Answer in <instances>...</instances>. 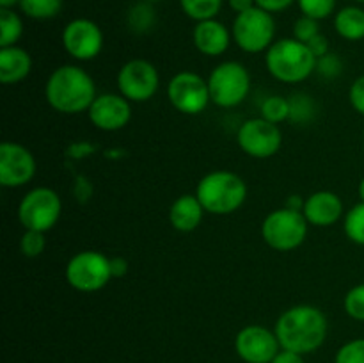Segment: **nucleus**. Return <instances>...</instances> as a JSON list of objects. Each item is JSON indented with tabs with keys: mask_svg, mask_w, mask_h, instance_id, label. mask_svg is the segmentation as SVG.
Masks as SVG:
<instances>
[{
	"mask_svg": "<svg viewBox=\"0 0 364 363\" xmlns=\"http://www.w3.org/2000/svg\"><path fill=\"white\" fill-rule=\"evenodd\" d=\"M110 270L112 278H124L128 274V260L123 256H114L110 258Z\"/></svg>",
	"mask_w": 364,
	"mask_h": 363,
	"instance_id": "38",
	"label": "nucleus"
},
{
	"mask_svg": "<svg viewBox=\"0 0 364 363\" xmlns=\"http://www.w3.org/2000/svg\"><path fill=\"white\" fill-rule=\"evenodd\" d=\"M233 36L226 28V25L213 20L198 21L192 32V41L194 46L206 57H219L230 48V43Z\"/></svg>",
	"mask_w": 364,
	"mask_h": 363,
	"instance_id": "18",
	"label": "nucleus"
},
{
	"mask_svg": "<svg viewBox=\"0 0 364 363\" xmlns=\"http://www.w3.org/2000/svg\"><path fill=\"white\" fill-rule=\"evenodd\" d=\"M348 100H350L352 109L364 116V75L352 82L350 89H348Z\"/></svg>",
	"mask_w": 364,
	"mask_h": 363,
	"instance_id": "35",
	"label": "nucleus"
},
{
	"mask_svg": "<svg viewBox=\"0 0 364 363\" xmlns=\"http://www.w3.org/2000/svg\"><path fill=\"white\" fill-rule=\"evenodd\" d=\"M308 219L304 214L291 209H276L263 219L262 237L269 248L276 251H294L304 244L308 237Z\"/></svg>",
	"mask_w": 364,
	"mask_h": 363,
	"instance_id": "5",
	"label": "nucleus"
},
{
	"mask_svg": "<svg viewBox=\"0 0 364 363\" xmlns=\"http://www.w3.org/2000/svg\"><path fill=\"white\" fill-rule=\"evenodd\" d=\"M63 46L73 59L92 60L103 48V32L87 18L71 20L63 31Z\"/></svg>",
	"mask_w": 364,
	"mask_h": 363,
	"instance_id": "15",
	"label": "nucleus"
},
{
	"mask_svg": "<svg viewBox=\"0 0 364 363\" xmlns=\"http://www.w3.org/2000/svg\"><path fill=\"white\" fill-rule=\"evenodd\" d=\"M274 34H276V21L272 13L258 6L237 14L231 31L238 48L247 53L267 52L274 43Z\"/></svg>",
	"mask_w": 364,
	"mask_h": 363,
	"instance_id": "7",
	"label": "nucleus"
},
{
	"mask_svg": "<svg viewBox=\"0 0 364 363\" xmlns=\"http://www.w3.org/2000/svg\"><path fill=\"white\" fill-rule=\"evenodd\" d=\"M45 233L43 231H34V230H25V233L21 235L20 241V249L23 253V256L27 258H36V256L41 255L45 251Z\"/></svg>",
	"mask_w": 364,
	"mask_h": 363,
	"instance_id": "30",
	"label": "nucleus"
},
{
	"mask_svg": "<svg viewBox=\"0 0 364 363\" xmlns=\"http://www.w3.org/2000/svg\"><path fill=\"white\" fill-rule=\"evenodd\" d=\"M23 34L21 18L13 9L0 7V48L14 46Z\"/></svg>",
	"mask_w": 364,
	"mask_h": 363,
	"instance_id": "22",
	"label": "nucleus"
},
{
	"mask_svg": "<svg viewBox=\"0 0 364 363\" xmlns=\"http://www.w3.org/2000/svg\"><path fill=\"white\" fill-rule=\"evenodd\" d=\"M167 98L171 105L181 114H201L212 102L208 80L194 71H180L167 84Z\"/></svg>",
	"mask_w": 364,
	"mask_h": 363,
	"instance_id": "10",
	"label": "nucleus"
},
{
	"mask_svg": "<svg viewBox=\"0 0 364 363\" xmlns=\"http://www.w3.org/2000/svg\"><path fill=\"white\" fill-rule=\"evenodd\" d=\"M206 80H208L210 98L223 109L240 105L251 91V75L247 68L237 60L217 64Z\"/></svg>",
	"mask_w": 364,
	"mask_h": 363,
	"instance_id": "6",
	"label": "nucleus"
},
{
	"mask_svg": "<svg viewBox=\"0 0 364 363\" xmlns=\"http://www.w3.org/2000/svg\"><path fill=\"white\" fill-rule=\"evenodd\" d=\"M256 6V0H230V7L237 14L245 13V11L252 9Z\"/></svg>",
	"mask_w": 364,
	"mask_h": 363,
	"instance_id": "40",
	"label": "nucleus"
},
{
	"mask_svg": "<svg viewBox=\"0 0 364 363\" xmlns=\"http://www.w3.org/2000/svg\"><path fill=\"white\" fill-rule=\"evenodd\" d=\"M203 216H205V209L196 194L180 196L178 199H174L169 209L171 224L174 230L183 231V233L194 231L201 224Z\"/></svg>",
	"mask_w": 364,
	"mask_h": 363,
	"instance_id": "20",
	"label": "nucleus"
},
{
	"mask_svg": "<svg viewBox=\"0 0 364 363\" xmlns=\"http://www.w3.org/2000/svg\"><path fill=\"white\" fill-rule=\"evenodd\" d=\"M316 71L326 78H336L338 75L343 71V63H341L340 57L334 56V53H326V56L320 57L318 63H316Z\"/></svg>",
	"mask_w": 364,
	"mask_h": 363,
	"instance_id": "34",
	"label": "nucleus"
},
{
	"mask_svg": "<svg viewBox=\"0 0 364 363\" xmlns=\"http://www.w3.org/2000/svg\"><path fill=\"white\" fill-rule=\"evenodd\" d=\"M290 120L299 121V123H306L313 117V102L306 98V95H297V98L290 100Z\"/></svg>",
	"mask_w": 364,
	"mask_h": 363,
	"instance_id": "33",
	"label": "nucleus"
},
{
	"mask_svg": "<svg viewBox=\"0 0 364 363\" xmlns=\"http://www.w3.org/2000/svg\"><path fill=\"white\" fill-rule=\"evenodd\" d=\"M355 2H358V4H364V0H355Z\"/></svg>",
	"mask_w": 364,
	"mask_h": 363,
	"instance_id": "45",
	"label": "nucleus"
},
{
	"mask_svg": "<svg viewBox=\"0 0 364 363\" xmlns=\"http://www.w3.org/2000/svg\"><path fill=\"white\" fill-rule=\"evenodd\" d=\"M290 100L284 98L281 95H272L265 98L262 103V117L263 120L270 121V123H283L284 120H290Z\"/></svg>",
	"mask_w": 364,
	"mask_h": 363,
	"instance_id": "26",
	"label": "nucleus"
},
{
	"mask_svg": "<svg viewBox=\"0 0 364 363\" xmlns=\"http://www.w3.org/2000/svg\"><path fill=\"white\" fill-rule=\"evenodd\" d=\"M316 63L318 59L309 46L295 38L274 41L265 52L267 71L284 84L304 82L316 71Z\"/></svg>",
	"mask_w": 364,
	"mask_h": 363,
	"instance_id": "3",
	"label": "nucleus"
},
{
	"mask_svg": "<svg viewBox=\"0 0 364 363\" xmlns=\"http://www.w3.org/2000/svg\"><path fill=\"white\" fill-rule=\"evenodd\" d=\"M343 306L350 319L364 322V283L355 285L347 292L343 299Z\"/></svg>",
	"mask_w": 364,
	"mask_h": 363,
	"instance_id": "27",
	"label": "nucleus"
},
{
	"mask_svg": "<svg viewBox=\"0 0 364 363\" xmlns=\"http://www.w3.org/2000/svg\"><path fill=\"white\" fill-rule=\"evenodd\" d=\"M343 230L348 241L354 244L364 246V203L352 206L343 217Z\"/></svg>",
	"mask_w": 364,
	"mask_h": 363,
	"instance_id": "25",
	"label": "nucleus"
},
{
	"mask_svg": "<svg viewBox=\"0 0 364 363\" xmlns=\"http://www.w3.org/2000/svg\"><path fill=\"white\" fill-rule=\"evenodd\" d=\"M196 196L205 212L213 216H228L240 209L247 198L244 178L233 171H212L199 180Z\"/></svg>",
	"mask_w": 364,
	"mask_h": 363,
	"instance_id": "4",
	"label": "nucleus"
},
{
	"mask_svg": "<svg viewBox=\"0 0 364 363\" xmlns=\"http://www.w3.org/2000/svg\"><path fill=\"white\" fill-rule=\"evenodd\" d=\"M334 28L347 41L364 39V9L358 6H347L334 16Z\"/></svg>",
	"mask_w": 364,
	"mask_h": 363,
	"instance_id": "21",
	"label": "nucleus"
},
{
	"mask_svg": "<svg viewBox=\"0 0 364 363\" xmlns=\"http://www.w3.org/2000/svg\"><path fill=\"white\" fill-rule=\"evenodd\" d=\"M153 20H155V13H153L149 2L137 4V6L132 7L130 14H128L130 27L137 32L148 31V28L153 25Z\"/></svg>",
	"mask_w": 364,
	"mask_h": 363,
	"instance_id": "29",
	"label": "nucleus"
},
{
	"mask_svg": "<svg viewBox=\"0 0 364 363\" xmlns=\"http://www.w3.org/2000/svg\"><path fill=\"white\" fill-rule=\"evenodd\" d=\"M294 2L295 0H256V6L269 11V13H281V11L288 9Z\"/></svg>",
	"mask_w": 364,
	"mask_h": 363,
	"instance_id": "36",
	"label": "nucleus"
},
{
	"mask_svg": "<svg viewBox=\"0 0 364 363\" xmlns=\"http://www.w3.org/2000/svg\"><path fill=\"white\" fill-rule=\"evenodd\" d=\"M363 148H364V135H363Z\"/></svg>",
	"mask_w": 364,
	"mask_h": 363,
	"instance_id": "46",
	"label": "nucleus"
},
{
	"mask_svg": "<svg viewBox=\"0 0 364 363\" xmlns=\"http://www.w3.org/2000/svg\"><path fill=\"white\" fill-rule=\"evenodd\" d=\"M334 363H364V338H354L341 345Z\"/></svg>",
	"mask_w": 364,
	"mask_h": 363,
	"instance_id": "31",
	"label": "nucleus"
},
{
	"mask_svg": "<svg viewBox=\"0 0 364 363\" xmlns=\"http://www.w3.org/2000/svg\"><path fill=\"white\" fill-rule=\"evenodd\" d=\"M308 46L309 50L315 53L316 59H320V57H323L326 53H329V41H327V38H323L322 34L315 36V38L308 43Z\"/></svg>",
	"mask_w": 364,
	"mask_h": 363,
	"instance_id": "37",
	"label": "nucleus"
},
{
	"mask_svg": "<svg viewBox=\"0 0 364 363\" xmlns=\"http://www.w3.org/2000/svg\"><path fill=\"white\" fill-rule=\"evenodd\" d=\"M235 351L245 363H272L281 351V344L276 333L269 327L251 324L237 333Z\"/></svg>",
	"mask_w": 364,
	"mask_h": 363,
	"instance_id": "13",
	"label": "nucleus"
},
{
	"mask_svg": "<svg viewBox=\"0 0 364 363\" xmlns=\"http://www.w3.org/2000/svg\"><path fill=\"white\" fill-rule=\"evenodd\" d=\"M358 192H359V198H361V201L364 203V178L361 182H359V187H358Z\"/></svg>",
	"mask_w": 364,
	"mask_h": 363,
	"instance_id": "43",
	"label": "nucleus"
},
{
	"mask_svg": "<svg viewBox=\"0 0 364 363\" xmlns=\"http://www.w3.org/2000/svg\"><path fill=\"white\" fill-rule=\"evenodd\" d=\"M297 2L304 16L315 18L318 21L331 16L336 7V0H297Z\"/></svg>",
	"mask_w": 364,
	"mask_h": 363,
	"instance_id": "28",
	"label": "nucleus"
},
{
	"mask_svg": "<svg viewBox=\"0 0 364 363\" xmlns=\"http://www.w3.org/2000/svg\"><path fill=\"white\" fill-rule=\"evenodd\" d=\"M36 159L25 146L13 141L0 144V185L7 189L23 187L34 178Z\"/></svg>",
	"mask_w": 364,
	"mask_h": 363,
	"instance_id": "14",
	"label": "nucleus"
},
{
	"mask_svg": "<svg viewBox=\"0 0 364 363\" xmlns=\"http://www.w3.org/2000/svg\"><path fill=\"white\" fill-rule=\"evenodd\" d=\"M272 363H304V359H302V354L281 349L276 358L272 359Z\"/></svg>",
	"mask_w": 364,
	"mask_h": 363,
	"instance_id": "39",
	"label": "nucleus"
},
{
	"mask_svg": "<svg viewBox=\"0 0 364 363\" xmlns=\"http://www.w3.org/2000/svg\"><path fill=\"white\" fill-rule=\"evenodd\" d=\"M32 70V57L21 46H6L0 48V82L4 85H13L25 80Z\"/></svg>",
	"mask_w": 364,
	"mask_h": 363,
	"instance_id": "19",
	"label": "nucleus"
},
{
	"mask_svg": "<svg viewBox=\"0 0 364 363\" xmlns=\"http://www.w3.org/2000/svg\"><path fill=\"white\" fill-rule=\"evenodd\" d=\"M302 214L313 226H333L343 217V201L333 191H316L306 198Z\"/></svg>",
	"mask_w": 364,
	"mask_h": 363,
	"instance_id": "17",
	"label": "nucleus"
},
{
	"mask_svg": "<svg viewBox=\"0 0 364 363\" xmlns=\"http://www.w3.org/2000/svg\"><path fill=\"white\" fill-rule=\"evenodd\" d=\"M160 88V75L155 64L146 59H132L117 73V89L128 102H148Z\"/></svg>",
	"mask_w": 364,
	"mask_h": 363,
	"instance_id": "11",
	"label": "nucleus"
},
{
	"mask_svg": "<svg viewBox=\"0 0 364 363\" xmlns=\"http://www.w3.org/2000/svg\"><path fill=\"white\" fill-rule=\"evenodd\" d=\"M60 214H63V201L59 194L50 187L32 189L18 205V219L25 230L46 233L59 223Z\"/></svg>",
	"mask_w": 364,
	"mask_h": 363,
	"instance_id": "9",
	"label": "nucleus"
},
{
	"mask_svg": "<svg viewBox=\"0 0 364 363\" xmlns=\"http://www.w3.org/2000/svg\"><path fill=\"white\" fill-rule=\"evenodd\" d=\"M91 123L98 130L116 132L127 127L132 120V105L123 95L103 93L95 98L87 110Z\"/></svg>",
	"mask_w": 364,
	"mask_h": 363,
	"instance_id": "16",
	"label": "nucleus"
},
{
	"mask_svg": "<svg viewBox=\"0 0 364 363\" xmlns=\"http://www.w3.org/2000/svg\"><path fill=\"white\" fill-rule=\"evenodd\" d=\"M21 13L34 20H50L63 9V0H21Z\"/></svg>",
	"mask_w": 364,
	"mask_h": 363,
	"instance_id": "24",
	"label": "nucleus"
},
{
	"mask_svg": "<svg viewBox=\"0 0 364 363\" xmlns=\"http://www.w3.org/2000/svg\"><path fill=\"white\" fill-rule=\"evenodd\" d=\"M144 2H160V0H144Z\"/></svg>",
	"mask_w": 364,
	"mask_h": 363,
	"instance_id": "44",
	"label": "nucleus"
},
{
	"mask_svg": "<svg viewBox=\"0 0 364 363\" xmlns=\"http://www.w3.org/2000/svg\"><path fill=\"white\" fill-rule=\"evenodd\" d=\"M318 34H320V25H318V20H315V18L302 16L294 23V38L299 39L301 43H306V45H308V43Z\"/></svg>",
	"mask_w": 364,
	"mask_h": 363,
	"instance_id": "32",
	"label": "nucleus"
},
{
	"mask_svg": "<svg viewBox=\"0 0 364 363\" xmlns=\"http://www.w3.org/2000/svg\"><path fill=\"white\" fill-rule=\"evenodd\" d=\"M48 105L60 114L87 112L98 96L91 75L80 66L64 64L52 71L45 85Z\"/></svg>",
	"mask_w": 364,
	"mask_h": 363,
	"instance_id": "2",
	"label": "nucleus"
},
{
	"mask_svg": "<svg viewBox=\"0 0 364 363\" xmlns=\"http://www.w3.org/2000/svg\"><path fill=\"white\" fill-rule=\"evenodd\" d=\"M304 201H306V199H302L301 196H297V194H291L290 198L287 199V209H291V210H299V212H302V209H304Z\"/></svg>",
	"mask_w": 364,
	"mask_h": 363,
	"instance_id": "41",
	"label": "nucleus"
},
{
	"mask_svg": "<svg viewBox=\"0 0 364 363\" xmlns=\"http://www.w3.org/2000/svg\"><path fill=\"white\" fill-rule=\"evenodd\" d=\"M327 327V317L322 310L313 305H297L281 313L274 333L281 349L304 356L322 347Z\"/></svg>",
	"mask_w": 364,
	"mask_h": 363,
	"instance_id": "1",
	"label": "nucleus"
},
{
	"mask_svg": "<svg viewBox=\"0 0 364 363\" xmlns=\"http://www.w3.org/2000/svg\"><path fill=\"white\" fill-rule=\"evenodd\" d=\"M238 146L252 159H270L283 146V134L276 123L259 117L244 121L237 134Z\"/></svg>",
	"mask_w": 364,
	"mask_h": 363,
	"instance_id": "12",
	"label": "nucleus"
},
{
	"mask_svg": "<svg viewBox=\"0 0 364 363\" xmlns=\"http://www.w3.org/2000/svg\"><path fill=\"white\" fill-rule=\"evenodd\" d=\"M21 0H0V7H6V9H11L14 7L16 4H20Z\"/></svg>",
	"mask_w": 364,
	"mask_h": 363,
	"instance_id": "42",
	"label": "nucleus"
},
{
	"mask_svg": "<svg viewBox=\"0 0 364 363\" xmlns=\"http://www.w3.org/2000/svg\"><path fill=\"white\" fill-rule=\"evenodd\" d=\"M64 274H66L68 285L75 290L85 292V294L98 292L112 280L110 258L95 249L78 251L70 258Z\"/></svg>",
	"mask_w": 364,
	"mask_h": 363,
	"instance_id": "8",
	"label": "nucleus"
},
{
	"mask_svg": "<svg viewBox=\"0 0 364 363\" xmlns=\"http://www.w3.org/2000/svg\"><path fill=\"white\" fill-rule=\"evenodd\" d=\"M180 6L188 18L196 21L213 20L223 7V0H180Z\"/></svg>",
	"mask_w": 364,
	"mask_h": 363,
	"instance_id": "23",
	"label": "nucleus"
}]
</instances>
